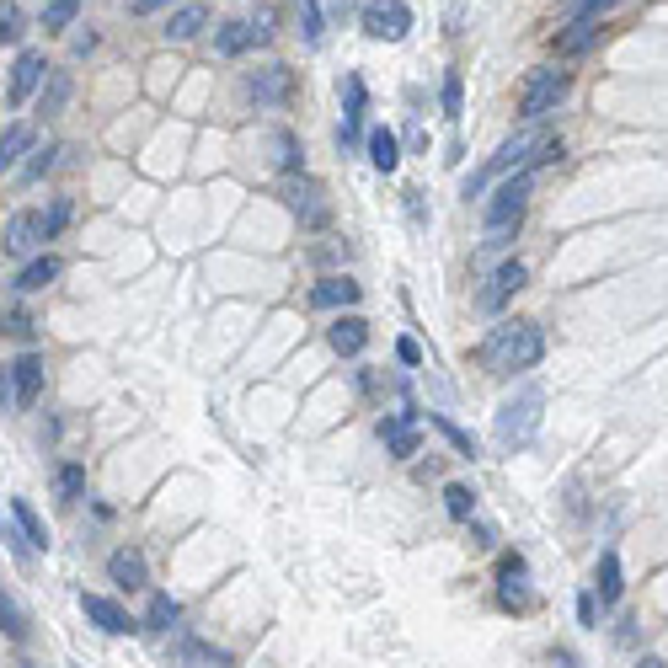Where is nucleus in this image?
Wrapping results in <instances>:
<instances>
[{
  "label": "nucleus",
  "mask_w": 668,
  "mask_h": 668,
  "mask_svg": "<svg viewBox=\"0 0 668 668\" xmlns=\"http://www.w3.org/2000/svg\"><path fill=\"white\" fill-rule=\"evenodd\" d=\"M540 353H546V332H540L535 321H503V326H492V337L481 343V364H487L492 375H524V369L540 364Z\"/></svg>",
  "instance_id": "obj_1"
},
{
  "label": "nucleus",
  "mask_w": 668,
  "mask_h": 668,
  "mask_svg": "<svg viewBox=\"0 0 668 668\" xmlns=\"http://www.w3.org/2000/svg\"><path fill=\"white\" fill-rule=\"evenodd\" d=\"M540 407H546L540 385H524L514 401H503V407H497V444H503V449H524V444H530L535 428H540Z\"/></svg>",
  "instance_id": "obj_2"
},
{
  "label": "nucleus",
  "mask_w": 668,
  "mask_h": 668,
  "mask_svg": "<svg viewBox=\"0 0 668 668\" xmlns=\"http://www.w3.org/2000/svg\"><path fill=\"white\" fill-rule=\"evenodd\" d=\"M567 91H572V70H556V65L535 70L530 86H524V97H519V118H524V123H540L556 102L567 97Z\"/></svg>",
  "instance_id": "obj_3"
},
{
  "label": "nucleus",
  "mask_w": 668,
  "mask_h": 668,
  "mask_svg": "<svg viewBox=\"0 0 668 668\" xmlns=\"http://www.w3.org/2000/svg\"><path fill=\"white\" fill-rule=\"evenodd\" d=\"M284 204H289V214H294L305 230H321L326 220H332L326 188H321V182H310V177H289V182H284Z\"/></svg>",
  "instance_id": "obj_4"
},
{
  "label": "nucleus",
  "mask_w": 668,
  "mask_h": 668,
  "mask_svg": "<svg viewBox=\"0 0 668 668\" xmlns=\"http://www.w3.org/2000/svg\"><path fill=\"white\" fill-rule=\"evenodd\" d=\"M364 33L369 38H385V43H401L412 33V6L407 0H364Z\"/></svg>",
  "instance_id": "obj_5"
},
{
  "label": "nucleus",
  "mask_w": 668,
  "mask_h": 668,
  "mask_svg": "<svg viewBox=\"0 0 668 668\" xmlns=\"http://www.w3.org/2000/svg\"><path fill=\"white\" fill-rule=\"evenodd\" d=\"M530 150H540V134H530V129H524V134H514V139H508L503 150L492 155L487 166H481L476 177H465V198H476V193L487 188L492 177H508V172H514V166H524V155H530Z\"/></svg>",
  "instance_id": "obj_6"
},
{
  "label": "nucleus",
  "mask_w": 668,
  "mask_h": 668,
  "mask_svg": "<svg viewBox=\"0 0 668 668\" xmlns=\"http://www.w3.org/2000/svg\"><path fill=\"white\" fill-rule=\"evenodd\" d=\"M615 6H626V0H583V6H578V17L567 22V33L556 38V49H562V54H583L588 43L599 38V22L610 17Z\"/></svg>",
  "instance_id": "obj_7"
},
{
  "label": "nucleus",
  "mask_w": 668,
  "mask_h": 668,
  "mask_svg": "<svg viewBox=\"0 0 668 668\" xmlns=\"http://www.w3.org/2000/svg\"><path fill=\"white\" fill-rule=\"evenodd\" d=\"M530 188H535V172H519V177H508L503 188L492 193V204H487V230H503V225H519V214L524 204H530Z\"/></svg>",
  "instance_id": "obj_8"
},
{
  "label": "nucleus",
  "mask_w": 668,
  "mask_h": 668,
  "mask_svg": "<svg viewBox=\"0 0 668 668\" xmlns=\"http://www.w3.org/2000/svg\"><path fill=\"white\" fill-rule=\"evenodd\" d=\"M294 91V70L289 65H262L246 75V97H252L257 107H284Z\"/></svg>",
  "instance_id": "obj_9"
},
{
  "label": "nucleus",
  "mask_w": 668,
  "mask_h": 668,
  "mask_svg": "<svg viewBox=\"0 0 668 668\" xmlns=\"http://www.w3.org/2000/svg\"><path fill=\"white\" fill-rule=\"evenodd\" d=\"M375 433L385 439V449H391V460H412L417 449H423V439H417V412H396V417H380Z\"/></svg>",
  "instance_id": "obj_10"
},
{
  "label": "nucleus",
  "mask_w": 668,
  "mask_h": 668,
  "mask_svg": "<svg viewBox=\"0 0 668 668\" xmlns=\"http://www.w3.org/2000/svg\"><path fill=\"white\" fill-rule=\"evenodd\" d=\"M364 107H369V91H364V75H343V129L337 139L343 145H359V129H364Z\"/></svg>",
  "instance_id": "obj_11"
},
{
  "label": "nucleus",
  "mask_w": 668,
  "mask_h": 668,
  "mask_svg": "<svg viewBox=\"0 0 668 668\" xmlns=\"http://www.w3.org/2000/svg\"><path fill=\"white\" fill-rule=\"evenodd\" d=\"M0 246H6L11 257L38 252V246H43V214H33V209L11 214V220H6V236H0Z\"/></svg>",
  "instance_id": "obj_12"
},
{
  "label": "nucleus",
  "mask_w": 668,
  "mask_h": 668,
  "mask_svg": "<svg viewBox=\"0 0 668 668\" xmlns=\"http://www.w3.org/2000/svg\"><path fill=\"white\" fill-rule=\"evenodd\" d=\"M524 278H530V268H524L519 257H508L503 268L492 273V284H487V294H481V310H503L508 300H514V294L524 289Z\"/></svg>",
  "instance_id": "obj_13"
},
{
  "label": "nucleus",
  "mask_w": 668,
  "mask_h": 668,
  "mask_svg": "<svg viewBox=\"0 0 668 668\" xmlns=\"http://www.w3.org/2000/svg\"><path fill=\"white\" fill-rule=\"evenodd\" d=\"M43 75H49L43 54H38V49H22L17 65H11V107H22L27 97H33V91L43 86Z\"/></svg>",
  "instance_id": "obj_14"
},
{
  "label": "nucleus",
  "mask_w": 668,
  "mask_h": 668,
  "mask_svg": "<svg viewBox=\"0 0 668 668\" xmlns=\"http://www.w3.org/2000/svg\"><path fill=\"white\" fill-rule=\"evenodd\" d=\"M81 610H86V620H97V626L107 631V636H123V631H139L134 620H129V610H123L118 599H107V594H81Z\"/></svg>",
  "instance_id": "obj_15"
},
{
  "label": "nucleus",
  "mask_w": 668,
  "mask_h": 668,
  "mask_svg": "<svg viewBox=\"0 0 668 668\" xmlns=\"http://www.w3.org/2000/svg\"><path fill=\"white\" fill-rule=\"evenodd\" d=\"M359 284L353 278H343V273H332V278H321L316 289H310V305L316 310H348V305H359Z\"/></svg>",
  "instance_id": "obj_16"
},
{
  "label": "nucleus",
  "mask_w": 668,
  "mask_h": 668,
  "mask_svg": "<svg viewBox=\"0 0 668 668\" xmlns=\"http://www.w3.org/2000/svg\"><path fill=\"white\" fill-rule=\"evenodd\" d=\"M326 343H332V353L353 359V353H364V343H369V321L364 316H337L326 326Z\"/></svg>",
  "instance_id": "obj_17"
},
{
  "label": "nucleus",
  "mask_w": 668,
  "mask_h": 668,
  "mask_svg": "<svg viewBox=\"0 0 668 668\" xmlns=\"http://www.w3.org/2000/svg\"><path fill=\"white\" fill-rule=\"evenodd\" d=\"M107 578H113L118 588H145V578H150V567H145V556H139L134 546H118L113 556H107Z\"/></svg>",
  "instance_id": "obj_18"
},
{
  "label": "nucleus",
  "mask_w": 668,
  "mask_h": 668,
  "mask_svg": "<svg viewBox=\"0 0 668 668\" xmlns=\"http://www.w3.org/2000/svg\"><path fill=\"white\" fill-rule=\"evenodd\" d=\"M172 663L177 668H230V652L209 647V642H193V636H177V642H172Z\"/></svg>",
  "instance_id": "obj_19"
},
{
  "label": "nucleus",
  "mask_w": 668,
  "mask_h": 668,
  "mask_svg": "<svg viewBox=\"0 0 668 668\" xmlns=\"http://www.w3.org/2000/svg\"><path fill=\"white\" fill-rule=\"evenodd\" d=\"M11 391H17V407H33L43 396V359L38 353H22V359L11 364Z\"/></svg>",
  "instance_id": "obj_20"
},
{
  "label": "nucleus",
  "mask_w": 668,
  "mask_h": 668,
  "mask_svg": "<svg viewBox=\"0 0 668 668\" xmlns=\"http://www.w3.org/2000/svg\"><path fill=\"white\" fill-rule=\"evenodd\" d=\"M209 27V6H177L172 17H166V27L161 33L172 38V43H188V38H198Z\"/></svg>",
  "instance_id": "obj_21"
},
{
  "label": "nucleus",
  "mask_w": 668,
  "mask_h": 668,
  "mask_svg": "<svg viewBox=\"0 0 668 668\" xmlns=\"http://www.w3.org/2000/svg\"><path fill=\"white\" fill-rule=\"evenodd\" d=\"M59 273H65V262H59V257H33V262L17 273V289H22V294H38V289H49Z\"/></svg>",
  "instance_id": "obj_22"
},
{
  "label": "nucleus",
  "mask_w": 668,
  "mask_h": 668,
  "mask_svg": "<svg viewBox=\"0 0 668 668\" xmlns=\"http://www.w3.org/2000/svg\"><path fill=\"white\" fill-rule=\"evenodd\" d=\"M11 514H17L27 546H33V551H49V524H43V519L33 514V503H27V497H11Z\"/></svg>",
  "instance_id": "obj_23"
},
{
  "label": "nucleus",
  "mask_w": 668,
  "mask_h": 668,
  "mask_svg": "<svg viewBox=\"0 0 668 668\" xmlns=\"http://www.w3.org/2000/svg\"><path fill=\"white\" fill-rule=\"evenodd\" d=\"M33 150V129L27 123H11L6 134H0V172H17V161Z\"/></svg>",
  "instance_id": "obj_24"
},
{
  "label": "nucleus",
  "mask_w": 668,
  "mask_h": 668,
  "mask_svg": "<svg viewBox=\"0 0 668 668\" xmlns=\"http://www.w3.org/2000/svg\"><path fill=\"white\" fill-rule=\"evenodd\" d=\"M369 161H375V172H385V177L401 166V145L391 129H369Z\"/></svg>",
  "instance_id": "obj_25"
},
{
  "label": "nucleus",
  "mask_w": 668,
  "mask_h": 668,
  "mask_svg": "<svg viewBox=\"0 0 668 668\" xmlns=\"http://www.w3.org/2000/svg\"><path fill=\"white\" fill-rule=\"evenodd\" d=\"M252 43H257V38H252V22H220V33H214V49L230 54V59L246 54Z\"/></svg>",
  "instance_id": "obj_26"
},
{
  "label": "nucleus",
  "mask_w": 668,
  "mask_h": 668,
  "mask_svg": "<svg viewBox=\"0 0 668 668\" xmlns=\"http://www.w3.org/2000/svg\"><path fill=\"white\" fill-rule=\"evenodd\" d=\"M182 620V604L172 594H150V610H145V631H172Z\"/></svg>",
  "instance_id": "obj_27"
},
{
  "label": "nucleus",
  "mask_w": 668,
  "mask_h": 668,
  "mask_svg": "<svg viewBox=\"0 0 668 668\" xmlns=\"http://www.w3.org/2000/svg\"><path fill=\"white\" fill-rule=\"evenodd\" d=\"M444 508H449V519H455V524H471L476 519V492L460 487V481H449V487H444Z\"/></svg>",
  "instance_id": "obj_28"
},
{
  "label": "nucleus",
  "mask_w": 668,
  "mask_h": 668,
  "mask_svg": "<svg viewBox=\"0 0 668 668\" xmlns=\"http://www.w3.org/2000/svg\"><path fill=\"white\" fill-rule=\"evenodd\" d=\"M620 588H626V583H620V556L604 551V556H599V604H615Z\"/></svg>",
  "instance_id": "obj_29"
},
{
  "label": "nucleus",
  "mask_w": 668,
  "mask_h": 668,
  "mask_svg": "<svg viewBox=\"0 0 668 668\" xmlns=\"http://www.w3.org/2000/svg\"><path fill=\"white\" fill-rule=\"evenodd\" d=\"M54 492H59V503H75V497H81L86 492V465H59V471H54Z\"/></svg>",
  "instance_id": "obj_30"
},
{
  "label": "nucleus",
  "mask_w": 668,
  "mask_h": 668,
  "mask_svg": "<svg viewBox=\"0 0 668 668\" xmlns=\"http://www.w3.org/2000/svg\"><path fill=\"white\" fill-rule=\"evenodd\" d=\"M428 423H433V428H439V433H444V439H449V444H455V455H460V460H471V455H476V439H471V433H465L460 423H449V417H444V412H428Z\"/></svg>",
  "instance_id": "obj_31"
},
{
  "label": "nucleus",
  "mask_w": 668,
  "mask_h": 668,
  "mask_svg": "<svg viewBox=\"0 0 668 668\" xmlns=\"http://www.w3.org/2000/svg\"><path fill=\"white\" fill-rule=\"evenodd\" d=\"M65 97H70V75H65V70H49V86H43L38 113H43V118H54L59 107H65Z\"/></svg>",
  "instance_id": "obj_32"
},
{
  "label": "nucleus",
  "mask_w": 668,
  "mask_h": 668,
  "mask_svg": "<svg viewBox=\"0 0 668 668\" xmlns=\"http://www.w3.org/2000/svg\"><path fill=\"white\" fill-rule=\"evenodd\" d=\"M75 11H81V0H49L43 6V33H65L75 22Z\"/></svg>",
  "instance_id": "obj_33"
},
{
  "label": "nucleus",
  "mask_w": 668,
  "mask_h": 668,
  "mask_svg": "<svg viewBox=\"0 0 668 668\" xmlns=\"http://www.w3.org/2000/svg\"><path fill=\"white\" fill-rule=\"evenodd\" d=\"M22 33H27L22 6H17V0H0V43H17Z\"/></svg>",
  "instance_id": "obj_34"
},
{
  "label": "nucleus",
  "mask_w": 668,
  "mask_h": 668,
  "mask_svg": "<svg viewBox=\"0 0 668 668\" xmlns=\"http://www.w3.org/2000/svg\"><path fill=\"white\" fill-rule=\"evenodd\" d=\"M0 631H6L11 642H22V636H27V615H22L6 594H0Z\"/></svg>",
  "instance_id": "obj_35"
},
{
  "label": "nucleus",
  "mask_w": 668,
  "mask_h": 668,
  "mask_svg": "<svg viewBox=\"0 0 668 668\" xmlns=\"http://www.w3.org/2000/svg\"><path fill=\"white\" fill-rule=\"evenodd\" d=\"M65 225H70V198H54L49 214H43V241H54Z\"/></svg>",
  "instance_id": "obj_36"
},
{
  "label": "nucleus",
  "mask_w": 668,
  "mask_h": 668,
  "mask_svg": "<svg viewBox=\"0 0 668 668\" xmlns=\"http://www.w3.org/2000/svg\"><path fill=\"white\" fill-rule=\"evenodd\" d=\"M460 107H465V86H460V70H449L444 75V118H460Z\"/></svg>",
  "instance_id": "obj_37"
},
{
  "label": "nucleus",
  "mask_w": 668,
  "mask_h": 668,
  "mask_svg": "<svg viewBox=\"0 0 668 668\" xmlns=\"http://www.w3.org/2000/svg\"><path fill=\"white\" fill-rule=\"evenodd\" d=\"M278 150H284V172L289 177H305V150L294 145V134H278Z\"/></svg>",
  "instance_id": "obj_38"
},
{
  "label": "nucleus",
  "mask_w": 668,
  "mask_h": 668,
  "mask_svg": "<svg viewBox=\"0 0 668 668\" xmlns=\"http://www.w3.org/2000/svg\"><path fill=\"white\" fill-rule=\"evenodd\" d=\"M27 155H33V161L22 166V177H27V182H38V177H43V172H49V166H54L59 145H43V150H27Z\"/></svg>",
  "instance_id": "obj_39"
},
{
  "label": "nucleus",
  "mask_w": 668,
  "mask_h": 668,
  "mask_svg": "<svg viewBox=\"0 0 668 668\" xmlns=\"http://www.w3.org/2000/svg\"><path fill=\"white\" fill-rule=\"evenodd\" d=\"M497 604H503V610H530V594H524L514 578H503V588H497Z\"/></svg>",
  "instance_id": "obj_40"
},
{
  "label": "nucleus",
  "mask_w": 668,
  "mask_h": 668,
  "mask_svg": "<svg viewBox=\"0 0 668 668\" xmlns=\"http://www.w3.org/2000/svg\"><path fill=\"white\" fill-rule=\"evenodd\" d=\"M6 332L22 337V343H33V316H27V310H11V316H6Z\"/></svg>",
  "instance_id": "obj_41"
},
{
  "label": "nucleus",
  "mask_w": 668,
  "mask_h": 668,
  "mask_svg": "<svg viewBox=\"0 0 668 668\" xmlns=\"http://www.w3.org/2000/svg\"><path fill=\"white\" fill-rule=\"evenodd\" d=\"M252 38H257V43H268V38H273V6H262L257 17H252Z\"/></svg>",
  "instance_id": "obj_42"
},
{
  "label": "nucleus",
  "mask_w": 668,
  "mask_h": 668,
  "mask_svg": "<svg viewBox=\"0 0 668 668\" xmlns=\"http://www.w3.org/2000/svg\"><path fill=\"white\" fill-rule=\"evenodd\" d=\"M562 139H540V155H535V166H556V161H562Z\"/></svg>",
  "instance_id": "obj_43"
},
{
  "label": "nucleus",
  "mask_w": 668,
  "mask_h": 668,
  "mask_svg": "<svg viewBox=\"0 0 668 668\" xmlns=\"http://www.w3.org/2000/svg\"><path fill=\"white\" fill-rule=\"evenodd\" d=\"M300 11H305V38H310V43H321V11H316V0H305Z\"/></svg>",
  "instance_id": "obj_44"
},
{
  "label": "nucleus",
  "mask_w": 668,
  "mask_h": 668,
  "mask_svg": "<svg viewBox=\"0 0 668 668\" xmlns=\"http://www.w3.org/2000/svg\"><path fill=\"white\" fill-rule=\"evenodd\" d=\"M396 359L417 369V364H423V348H417V343H412V337H401V343H396Z\"/></svg>",
  "instance_id": "obj_45"
},
{
  "label": "nucleus",
  "mask_w": 668,
  "mask_h": 668,
  "mask_svg": "<svg viewBox=\"0 0 668 668\" xmlns=\"http://www.w3.org/2000/svg\"><path fill=\"white\" fill-rule=\"evenodd\" d=\"M17 407V391H11V369H0V412Z\"/></svg>",
  "instance_id": "obj_46"
},
{
  "label": "nucleus",
  "mask_w": 668,
  "mask_h": 668,
  "mask_svg": "<svg viewBox=\"0 0 668 668\" xmlns=\"http://www.w3.org/2000/svg\"><path fill=\"white\" fill-rule=\"evenodd\" d=\"M161 6H172V0H129L134 17H150V11H161Z\"/></svg>",
  "instance_id": "obj_47"
},
{
  "label": "nucleus",
  "mask_w": 668,
  "mask_h": 668,
  "mask_svg": "<svg viewBox=\"0 0 668 668\" xmlns=\"http://www.w3.org/2000/svg\"><path fill=\"white\" fill-rule=\"evenodd\" d=\"M594 610H599L594 594H583V599H578V620H583V626H594Z\"/></svg>",
  "instance_id": "obj_48"
},
{
  "label": "nucleus",
  "mask_w": 668,
  "mask_h": 668,
  "mask_svg": "<svg viewBox=\"0 0 668 668\" xmlns=\"http://www.w3.org/2000/svg\"><path fill=\"white\" fill-rule=\"evenodd\" d=\"M636 668H668L663 658H642V663H636Z\"/></svg>",
  "instance_id": "obj_49"
}]
</instances>
